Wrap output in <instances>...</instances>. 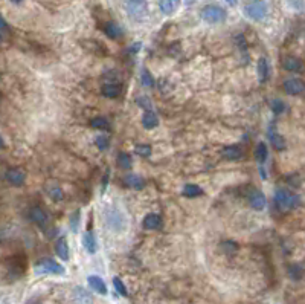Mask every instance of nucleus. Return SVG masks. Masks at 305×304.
Returning a JSON list of instances; mask_svg holds the SVG:
<instances>
[{
	"mask_svg": "<svg viewBox=\"0 0 305 304\" xmlns=\"http://www.w3.org/2000/svg\"><path fill=\"white\" fill-rule=\"evenodd\" d=\"M304 274V270L299 268V266H291L290 268V277L294 278V280H299Z\"/></svg>",
	"mask_w": 305,
	"mask_h": 304,
	"instance_id": "33",
	"label": "nucleus"
},
{
	"mask_svg": "<svg viewBox=\"0 0 305 304\" xmlns=\"http://www.w3.org/2000/svg\"><path fill=\"white\" fill-rule=\"evenodd\" d=\"M34 272L37 275H64V266H61L52 258H45L38 261L34 268Z\"/></svg>",
	"mask_w": 305,
	"mask_h": 304,
	"instance_id": "2",
	"label": "nucleus"
},
{
	"mask_svg": "<svg viewBox=\"0 0 305 304\" xmlns=\"http://www.w3.org/2000/svg\"><path fill=\"white\" fill-rule=\"evenodd\" d=\"M138 102L141 104L142 107H146V109L151 107V104H150V101H148V98H146V97H139L138 98Z\"/></svg>",
	"mask_w": 305,
	"mask_h": 304,
	"instance_id": "36",
	"label": "nucleus"
},
{
	"mask_svg": "<svg viewBox=\"0 0 305 304\" xmlns=\"http://www.w3.org/2000/svg\"><path fill=\"white\" fill-rule=\"evenodd\" d=\"M249 203H250V206L254 208V209H257V211H261V209H264L266 208V196L262 194L261 191H258V190H252L250 193H249Z\"/></svg>",
	"mask_w": 305,
	"mask_h": 304,
	"instance_id": "10",
	"label": "nucleus"
},
{
	"mask_svg": "<svg viewBox=\"0 0 305 304\" xmlns=\"http://www.w3.org/2000/svg\"><path fill=\"white\" fill-rule=\"evenodd\" d=\"M5 177H6V181L11 184V185L20 186V185H23V182L26 179V173L22 169H9L5 173Z\"/></svg>",
	"mask_w": 305,
	"mask_h": 304,
	"instance_id": "9",
	"label": "nucleus"
},
{
	"mask_svg": "<svg viewBox=\"0 0 305 304\" xmlns=\"http://www.w3.org/2000/svg\"><path fill=\"white\" fill-rule=\"evenodd\" d=\"M282 87L289 95H301L305 92V83L299 78H289L284 81Z\"/></svg>",
	"mask_w": 305,
	"mask_h": 304,
	"instance_id": "6",
	"label": "nucleus"
},
{
	"mask_svg": "<svg viewBox=\"0 0 305 304\" xmlns=\"http://www.w3.org/2000/svg\"><path fill=\"white\" fill-rule=\"evenodd\" d=\"M202 194H203V190L195 184H186L183 186V196H186V197H197Z\"/></svg>",
	"mask_w": 305,
	"mask_h": 304,
	"instance_id": "23",
	"label": "nucleus"
},
{
	"mask_svg": "<svg viewBox=\"0 0 305 304\" xmlns=\"http://www.w3.org/2000/svg\"><path fill=\"white\" fill-rule=\"evenodd\" d=\"M125 184H127L128 186H131V188H134V190H142L144 185H145V181L141 176L130 173L127 177H125Z\"/></svg>",
	"mask_w": 305,
	"mask_h": 304,
	"instance_id": "21",
	"label": "nucleus"
},
{
	"mask_svg": "<svg viewBox=\"0 0 305 304\" xmlns=\"http://www.w3.org/2000/svg\"><path fill=\"white\" fill-rule=\"evenodd\" d=\"M102 31H104V34H106L109 38H112V40H116V38H119L121 37V34H122V31H121V28L114 23V22H106L102 25Z\"/></svg>",
	"mask_w": 305,
	"mask_h": 304,
	"instance_id": "12",
	"label": "nucleus"
},
{
	"mask_svg": "<svg viewBox=\"0 0 305 304\" xmlns=\"http://www.w3.org/2000/svg\"><path fill=\"white\" fill-rule=\"evenodd\" d=\"M118 167L122 170H128L131 167V156L127 153H119L118 154Z\"/></svg>",
	"mask_w": 305,
	"mask_h": 304,
	"instance_id": "26",
	"label": "nucleus"
},
{
	"mask_svg": "<svg viewBox=\"0 0 305 304\" xmlns=\"http://www.w3.org/2000/svg\"><path fill=\"white\" fill-rule=\"evenodd\" d=\"M275 205L281 211H290L299 205V197L286 188H278L275 191Z\"/></svg>",
	"mask_w": 305,
	"mask_h": 304,
	"instance_id": "1",
	"label": "nucleus"
},
{
	"mask_svg": "<svg viewBox=\"0 0 305 304\" xmlns=\"http://www.w3.org/2000/svg\"><path fill=\"white\" fill-rule=\"evenodd\" d=\"M89 285L93 290H96L98 293H101V295H106L107 293V286H106V283H104V280L98 275H90L89 277Z\"/></svg>",
	"mask_w": 305,
	"mask_h": 304,
	"instance_id": "13",
	"label": "nucleus"
},
{
	"mask_svg": "<svg viewBox=\"0 0 305 304\" xmlns=\"http://www.w3.org/2000/svg\"><path fill=\"white\" fill-rule=\"evenodd\" d=\"M257 69H258V78H259V81L261 83H266L269 80V63H267V58L261 57L258 60Z\"/></svg>",
	"mask_w": 305,
	"mask_h": 304,
	"instance_id": "18",
	"label": "nucleus"
},
{
	"mask_svg": "<svg viewBox=\"0 0 305 304\" xmlns=\"http://www.w3.org/2000/svg\"><path fill=\"white\" fill-rule=\"evenodd\" d=\"M178 2H180V0H161V11L163 14H171L177 8Z\"/></svg>",
	"mask_w": 305,
	"mask_h": 304,
	"instance_id": "25",
	"label": "nucleus"
},
{
	"mask_svg": "<svg viewBox=\"0 0 305 304\" xmlns=\"http://www.w3.org/2000/svg\"><path fill=\"white\" fill-rule=\"evenodd\" d=\"M113 286H114V289H116V292L121 293L122 297H127L128 295V290H127V287H125V285H124L122 280L119 277H114L113 278Z\"/></svg>",
	"mask_w": 305,
	"mask_h": 304,
	"instance_id": "27",
	"label": "nucleus"
},
{
	"mask_svg": "<svg viewBox=\"0 0 305 304\" xmlns=\"http://www.w3.org/2000/svg\"><path fill=\"white\" fill-rule=\"evenodd\" d=\"M157 124H159V118H157V115L151 110L145 112L144 117H142V125L146 130H151L154 127H157Z\"/></svg>",
	"mask_w": 305,
	"mask_h": 304,
	"instance_id": "16",
	"label": "nucleus"
},
{
	"mask_svg": "<svg viewBox=\"0 0 305 304\" xmlns=\"http://www.w3.org/2000/svg\"><path fill=\"white\" fill-rule=\"evenodd\" d=\"M244 14L246 17H249L250 20H262L267 14V5L264 0H252L244 6Z\"/></svg>",
	"mask_w": 305,
	"mask_h": 304,
	"instance_id": "4",
	"label": "nucleus"
},
{
	"mask_svg": "<svg viewBox=\"0 0 305 304\" xmlns=\"http://www.w3.org/2000/svg\"><path fill=\"white\" fill-rule=\"evenodd\" d=\"M72 300L75 304H93V297L92 293L81 286H77L72 290Z\"/></svg>",
	"mask_w": 305,
	"mask_h": 304,
	"instance_id": "7",
	"label": "nucleus"
},
{
	"mask_svg": "<svg viewBox=\"0 0 305 304\" xmlns=\"http://www.w3.org/2000/svg\"><path fill=\"white\" fill-rule=\"evenodd\" d=\"M0 28H2V38L5 40L6 38V34H8V25H6L3 17H2V20H0Z\"/></svg>",
	"mask_w": 305,
	"mask_h": 304,
	"instance_id": "35",
	"label": "nucleus"
},
{
	"mask_svg": "<svg viewBox=\"0 0 305 304\" xmlns=\"http://www.w3.org/2000/svg\"><path fill=\"white\" fill-rule=\"evenodd\" d=\"M134 152L139 156H142V158H148V156L151 154V147L146 145V144H141V145H136Z\"/></svg>",
	"mask_w": 305,
	"mask_h": 304,
	"instance_id": "29",
	"label": "nucleus"
},
{
	"mask_svg": "<svg viewBox=\"0 0 305 304\" xmlns=\"http://www.w3.org/2000/svg\"><path fill=\"white\" fill-rule=\"evenodd\" d=\"M55 253L57 255L61 258V260H69V246H67V242H66V238H60L57 245H55Z\"/></svg>",
	"mask_w": 305,
	"mask_h": 304,
	"instance_id": "20",
	"label": "nucleus"
},
{
	"mask_svg": "<svg viewBox=\"0 0 305 304\" xmlns=\"http://www.w3.org/2000/svg\"><path fill=\"white\" fill-rule=\"evenodd\" d=\"M49 193H50V197L54 199V201H61V199H63V191L60 190L58 186L52 188V190H50Z\"/></svg>",
	"mask_w": 305,
	"mask_h": 304,
	"instance_id": "34",
	"label": "nucleus"
},
{
	"mask_svg": "<svg viewBox=\"0 0 305 304\" xmlns=\"http://www.w3.org/2000/svg\"><path fill=\"white\" fill-rule=\"evenodd\" d=\"M284 109H286V104H284L281 100H273L272 101V110L275 113H282Z\"/></svg>",
	"mask_w": 305,
	"mask_h": 304,
	"instance_id": "32",
	"label": "nucleus"
},
{
	"mask_svg": "<svg viewBox=\"0 0 305 304\" xmlns=\"http://www.w3.org/2000/svg\"><path fill=\"white\" fill-rule=\"evenodd\" d=\"M142 84L145 87H153L154 86V80H153L151 73L148 70H144L142 72Z\"/></svg>",
	"mask_w": 305,
	"mask_h": 304,
	"instance_id": "31",
	"label": "nucleus"
},
{
	"mask_svg": "<svg viewBox=\"0 0 305 304\" xmlns=\"http://www.w3.org/2000/svg\"><path fill=\"white\" fill-rule=\"evenodd\" d=\"M269 139H270V144L275 147L276 150H284L286 149V139L282 138V136L279 133L275 132V125H270L269 129Z\"/></svg>",
	"mask_w": 305,
	"mask_h": 304,
	"instance_id": "11",
	"label": "nucleus"
},
{
	"mask_svg": "<svg viewBox=\"0 0 305 304\" xmlns=\"http://www.w3.org/2000/svg\"><path fill=\"white\" fill-rule=\"evenodd\" d=\"M225 2H227V3H230V5H235V3H237V0H225Z\"/></svg>",
	"mask_w": 305,
	"mask_h": 304,
	"instance_id": "38",
	"label": "nucleus"
},
{
	"mask_svg": "<svg viewBox=\"0 0 305 304\" xmlns=\"http://www.w3.org/2000/svg\"><path fill=\"white\" fill-rule=\"evenodd\" d=\"M282 66L289 72H299L302 70V61L296 57H286L282 60Z\"/></svg>",
	"mask_w": 305,
	"mask_h": 304,
	"instance_id": "14",
	"label": "nucleus"
},
{
	"mask_svg": "<svg viewBox=\"0 0 305 304\" xmlns=\"http://www.w3.org/2000/svg\"><path fill=\"white\" fill-rule=\"evenodd\" d=\"M90 125L93 129H109V121L102 117H98V118H93L90 121Z\"/></svg>",
	"mask_w": 305,
	"mask_h": 304,
	"instance_id": "28",
	"label": "nucleus"
},
{
	"mask_svg": "<svg viewBox=\"0 0 305 304\" xmlns=\"http://www.w3.org/2000/svg\"><path fill=\"white\" fill-rule=\"evenodd\" d=\"M95 144H96V147H98V149L102 152V150L109 149V138H107L106 135L96 136V139H95Z\"/></svg>",
	"mask_w": 305,
	"mask_h": 304,
	"instance_id": "30",
	"label": "nucleus"
},
{
	"mask_svg": "<svg viewBox=\"0 0 305 304\" xmlns=\"http://www.w3.org/2000/svg\"><path fill=\"white\" fill-rule=\"evenodd\" d=\"M267 156H269V153H267V145L264 142H259L258 147H257V150H255V158H257V161L259 164H264L267 161Z\"/></svg>",
	"mask_w": 305,
	"mask_h": 304,
	"instance_id": "24",
	"label": "nucleus"
},
{
	"mask_svg": "<svg viewBox=\"0 0 305 304\" xmlns=\"http://www.w3.org/2000/svg\"><path fill=\"white\" fill-rule=\"evenodd\" d=\"M101 92H102V95L106 98H118L119 93H121V86L109 83V84H104L101 87Z\"/></svg>",
	"mask_w": 305,
	"mask_h": 304,
	"instance_id": "19",
	"label": "nucleus"
},
{
	"mask_svg": "<svg viewBox=\"0 0 305 304\" xmlns=\"http://www.w3.org/2000/svg\"><path fill=\"white\" fill-rule=\"evenodd\" d=\"M222 154H223V158L227 159V161H238L241 156H243V153H241V149L238 145L226 147V149H223Z\"/></svg>",
	"mask_w": 305,
	"mask_h": 304,
	"instance_id": "17",
	"label": "nucleus"
},
{
	"mask_svg": "<svg viewBox=\"0 0 305 304\" xmlns=\"http://www.w3.org/2000/svg\"><path fill=\"white\" fill-rule=\"evenodd\" d=\"M142 226L145 229H157L162 226V217L157 216V214H148L144 217V222Z\"/></svg>",
	"mask_w": 305,
	"mask_h": 304,
	"instance_id": "15",
	"label": "nucleus"
},
{
	"mask_svg": "<svg viewBox=\"0 0 305 304\" xmlns=\"http://www.w3.org/2000/svg\"><path fill=\"white\" fill-rule=\"evenodd\" d=\"M106 223L110 229H113V231H116V233L124 231L125 226H127L124 214L119 211V209H114V208H110L106 211Z\"/></svg>",
	"mask_w": 305,
	"mask_h": 304,
	"instance_id": "5",
	"label": "nucleus"
},
{
	"mask_svg": "<svg viewBox=\"0 0 305 304\" xmlns=\"http://www.w3.org/2000/svg\"><path fill=\"white\" fill-rule=\"evenodd\" d=\"M29 219L31 222H34L37 226H40L41 229H46V226L49 225V220H48V216L45 214L43 209H40L37 206L31 208L29 209Z\"/></svg>",
	"mask_w": 305,
	"mask_h": 304,
	"instance_id": "8",
	"label": "nucleus"
},
{
	"mask_svg": "<svg viewBox=\"0 0 305 304\" xmlns=\"http://www.w3.org/2000/svg\"><path fill=\"white\" fill-rule=\"evenodd\" d=\"M82 245H84V248L87 249V253H90V254H95L96 253V240H95V237H93V234L89 231V233H86L82 236Z\"/></svg>",
	"mask_w": 305,
	"mask_h": 304,
	"instance_id": "22",
	"label": "nucleus"
},
{
	"mask_svg": "<svg viewBox=\"0 0 305 304\" xmlns=\"http://www.w3.org/2000/svg\"><path fill=\"white\" fill-rule=\"evenodd\" d=\"M202 18L205 20V22L208 23H223L225 20H226V11L222 8V6H218V5H206L202 8Z\"/></svg>",
	"mask_w": 305,
	"mask_h": 304,
	"instance_id": "3",
	"label": "nucleus"
},
{
	"mask_svg": "<svg viewBox=\"0 0 305 304\" xmlns=\"http://www.w3.org/2000/svg\"><path fill=\"white\" fill-rule=\"evenodd\" d=\"M11 2H14V3H18V2H22V0H11Z\"/></svg>",
	"mask_w": 305,
	"mask_h": 304,
	"instance_id": "39",
	"label": "nucleus"
},
{
	"mask_svg": "<svg viewBox=\"0 0 305 304\" xmlns=\"http://www.w3.org/2000/svg\"><path fill=\"white\" fill-rule=\"evenodd\" d=\"M130 3H145V0H127Z\"/></svg>",
	"mask_w": 305,
	"mask_h": 304,
	"instance_id": "37",
	"label": "nucleus"
}]
</instances>
